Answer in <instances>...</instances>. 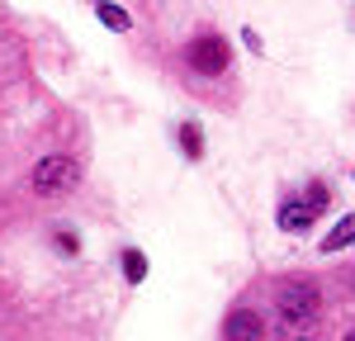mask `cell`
<instances>
[{
	"mask_svg": "<svg viewBox=\"0 0 355 341\" xmlns=\"http://www.w3.org/2000/svg\"><path fill=\"white\" fill-rule=\"evenodd\" d=\"M322 332V304L308 280H294L279 289V337L284 341H313Z\"/></svg>",
	"mask_w": 355,
	"mask_h": 341,
	"instance_id": "obj_1",
	"label": "cell"
},
{
	"mask_svg": "<svg viewBox=\"0 0 355 341\" xmlns=\"http://www.w3.org/2000/svg\"><path fill=\"white\" fill-rule=\"evenodd\" d=\"M76 185V161L71 157H43L33 170V195H67Z\"/></svg>",
	"mask_w": 355,
	"mask_h": 341,
	"instance_id": "obj_2",
	"label": "cell"
},
{
	"mask_svg": "<svg viewBox=\"0 0 355 341\" xmlns=\"http://www.w3.org/2000/svg\"><path fill=\"white\" fill-rule=\"evenodd\" d=\"M185 62H190L199 76H218L223 67H227V43H223L218 33H199L190 48H185Z\"/></svg>",
	"mask_w": 355,
	"mask_h": 341,
	"instance_id": "obj_3",
	"label": "cell"
},
{
	"mask_svg": "<svg viewBox=\"0 0 355 341\" xmlns=\"http://www.w3.org/2000/svg\"><path fill=\"white\" fill-rule=\"evenodd\" d=\"M266 337V322H261V313L251 308H237L227 317V341H261Z\"/></svg>",
	"mask_w": 355,
	"mask_h": 341,
	"instance_id": "obj_4",
	"label": "cell"
},
{
	"mask_svg": "<svg viewBox=\"0 0 355 341\" xmlns=\"http://www.w3.org/2000/svg\"><path fill=\"white\" fill-rule=\"evenodd\" d=\"M313 218H318V209H313L308 199H289V204L279 209V227H284V232H303Z\"/></svg>",
	"mask_w": 355,
	"mask_h": 341,
	"instance_id": "obj_5",
	"label": "cell"
},
{
	"mask_svg": "<svg viewBox=\"0 0 355 341\" xmlns=\"http://www.w3.org/2000/svg\"><path fill=\"white\" fill-rule=\"evenodd\" d=\"M351 242H355V213H351V218H341V223L322 237V252L331 256V252H341V247H351Z\"/></svg>",
	"mask_w": 355,
	"mask_h": 341,
	"instance_id": "obj_6",
	"label": "cell"
},
{
	"mask_svg": "<svg viewBox=\"0 0 355 341\" xmlns=\"http://www.w3.org/2000/svg\"><path fill=\"white\" fill-rule=\"evenodd\" d=\"M100 19H105L114 33H128V24H133V19H128V10H119V5H100Z\"/></svg>",
	"mask_w": 355,
	"mask_h": 341,
	"instance_id": "obj_7",
	"label": "cell"
},
{
	"mask_svg": "<svg viewBox=\"0 0 355 341\" xmlns=\"http://www.w3.org/2000/svg\"><path fill=\"white\" fill-rule=\"evenodd\" d=\"M123 275H128V284H142V275H147L142 252H123Z\"/></svg>",
	"mask_w": 355,
	"mask_h": 341,
	"instance_id": "obj_8",
	"label": "cell"
},
{
	"mask_svg": "<svg viewBox=\"0 0 355 341\" xmlns=\"http://www.w3.org/2000/svg\"><path fill=\"white\" fill-rule=\"evenodd\" d=\"M180 142H185V152H190V157H199V152H204V138H199V123H185V128H180Z\"/></svg>",
	"mask_w": 355,
	"mask_h": 341,
	"instance_id": "obj_9",
	"label": "cell"
},
{
	"mask_svg": "<svg viewBox=\"0 0 355 341\" xmlns=\"http://www.w3.org/2000/svg\"><path fill=\"white\" fill-rule=\"evenodd\" d=\"M308 204H313L318 213H322V209L331 204V195H327V185H322V180H313V185H308Z\"/></svg>",
	"mask_w": 355,
	"mask_h": 341,
	"instance_id": "obj_10",
	"label": "cell"
},
{
	"mask_svg": "<svg viewBox=\"0 0 355 341\" xmlns=\"http://www.w3.org/2000/svg\"><path fill=\"white\" fill-rule=\"evenodd\" d=\"M57 247H62V252H67V256H76V252H81V247H76V237H71V232H57Z\"/></svg>",
	"mask_w": 355,
	"mask_h": 341,
	"instance_id": "obj_11",
	"label": "cell"
},
{
	"mask_svg": "<svg viewBox=\"0 0 355 341\" xmlns=\"http://www.w3.org/2000/svg\"><path fill=\"white\" fill-rule=\"evenodd\" d=\"M346 341H355V332H351V337H346Z\"/></svg>",
	"mask_w": 355,
	"mask_h": 341,
	"instance_id": "obj_12",
	"label": "cell"
}]
</instances>
